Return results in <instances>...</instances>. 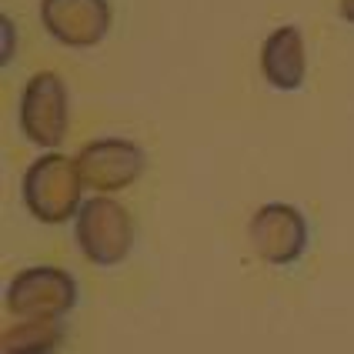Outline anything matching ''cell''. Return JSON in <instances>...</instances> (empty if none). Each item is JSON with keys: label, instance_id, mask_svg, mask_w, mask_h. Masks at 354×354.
I'll return each mask as SVG.
<instances>
[{"label": "cell", "instance_id": "cell-3", "mask_svg": "<svg viewBox=\"0 0 354 354\" xmlns=\"http://www.w3.org/2000/svg\"><path fill=\"white\" fill-rule=\"evenodd\" d=\"M77 301V284L64 268L37 264L14 274L7 284V311L24 317H44V321H60Z\"/></svg>", "mask_w": 354, "mask_h": 354}, {"label": "cell", "instance_id": "cell-10", "mask_svg": "<svg viewBox=\"0 0 354 354\" xmlns=\"http://www.w3.org/2000/svg\"><path fill=\"white\" fill-rule=\"evenodd\" d=\"M337 14L348 24H354V0H337Z\"/></svg>", "mask_w": 354, "mask_h": 354}, {"label": "cell", "instance_id": "cell-8", "mask_svg": "<svg viewBox=\"0 0 354 354\" xmlns=\"http://www.w3.org/2000/svg\"><path fill=\"white\" fill-rule=\"evenodd\" d=\"M261 74L274 91H297L308 74V54L304 37L295 24L277 27L261 44Z\"/></svg>", "mask_w": 354, "mask_h": 354}, {"label": "cell", "instance_id": "cell-6", "mask_svg": "<svg viewBox=\"0 0 354 354\" xmlns=\"http://www.w3.org/2000/svg\"><path fill=\"white\" fill-rule=\"evenodd\" d=\"M77 171L84 177V187L97 191V194H114L131 187L144 174V151L134 140L124 138H100L80 147Z\"/></svg>", "mask_w": 354, "mask_h": 354}, {"label": "cell", "instance_id": "cell-2", "mask_svg": "<svg viewBox=\"0 0 354 354\" xmlns=\"http://www.w3.org/2000/svg\"><path fill=\"white\" fill-rule=\"evenodd\" d=\"M74 237H77V248L91 264L114 268L134 248V221L124 204H118L107 194H97L84 201V207L77 211Z\"/></svg>", "mask_w": 354, "mask_h": 354}, {"label": "cell", "instance_id": "cell-5", "mask_svg": "<svg viewBox=\"0 0 354 354\" xmlns=\"http://www.w3.org/2000/svg\"><path fill=\"white\" fill-rule=\"evenodd\" d=\"M248 237H251V248L261 261L268 264H295L297 257L304 254L308 248V221L297 211L295 204H261L248 224Z\"/></svg>", "mask_w": 354, "mask_h": 354}, {"label": "cell", "instance_id": "cell-7", "mask_svg": "<svg viewBox=\"0 0 354 354\" xmlns=\"http://www.w3.org/2000/svg\"><path fill=\"white\" fill-rule=\"evenodd\" d=\"M40 24L64 47H94L111 30L107 0H40Z\"/></svg>", "mask_w": 354, "mask_h": 354}, {"label": "cell", "instance_id": "cell-1", "mask_svg": "<svg viewBox=\"0 0 354 354\" xmlns=\"http://www.w3.org/2000/svg\"><path fill=\"white\" fill-rule=\"evenodd\" d=\"M24 204L40 224H64L67 217H77L84 207V177L77 171V160L64 158L57 151H47L37 158L24 174Z\"/></svg>", "mask_w": 354, "mask_h": 354}, {"label": "cell", "instance_id": "cell-9", "mask_svg": "<svg viewBox=\"0 0 354 354\" xmlns=\"http://www.w3.org/2000/svg\"><path fill=\"white\" fill-rule=\"evenodd\" d=\"M60 341V321H44V317H24L20 324L3 331L0 348L3 354H50Z\"/></svg>", "mask_w": 354, "mask_h": 354}, {"label": "cell", "instance_id": "cell-4", "mask_svg": "<svg viewBox=\"0 0 354 354\" xmlns=\"http://www.w3.org/2000/svg\"><path fill=\"white\" fill-rule=\"evenodd\" d=\"M20 131L37 147H57L67 134V84L54 71H40L20 94Z\"/></svg>", "mask_w": 354, "mask_h": 354}]
</instances>
